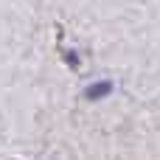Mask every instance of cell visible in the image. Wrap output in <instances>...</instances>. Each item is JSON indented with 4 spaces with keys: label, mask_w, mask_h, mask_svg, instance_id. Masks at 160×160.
<instances>
[{
    "label": "cell",
    "mask_w": 160,
    "mask_h": 160,
    "mask_svg": "<svg viewBox=\"0 0 160 160\" xmlns=\"http://www.w3.org/2000/svg\"><path fill=\"white\" fill-rule=\"evenodd\" d=\"M110 93H112V82H93V84L84 87V98L87 101H101Z\"/></svg>",
    "instance_id": "1"
},
{
    "label": "cell",
    "mask_w": 160,
    "mask_h": 160,
    "mask_svg": "<svg viewBox=\"0 0 160 160\" xmlns=\"http://www.w3.org/2000/svg\"><path fill=\"white\" fill-rule=\"evenodd\" d=\"M65 59H68V65H70V68H76V65H79V59H76V53H73V51H65Z\"/></svg>",
    "instance_id": "2"
}]
</instances>
